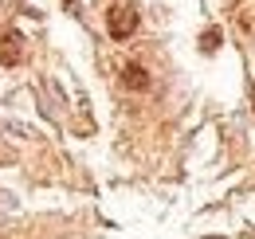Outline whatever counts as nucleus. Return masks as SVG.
<instances>
[{"label":"nucleus","mask_w":255,"mask_h":239,"mask_svg":"<svg viewBox=\"0 0 255 239\" xmlns=\"http://www.w3.org/2000/svg\"><path fill=\"white\" fill-rule=\"evenodd\" d=\"M220 47V31L212 28V31H204V51H216Z\"/></svg>","instance_id":"20e7f679"},{"label":"nucleus","mask_w":255,"mask_h":239,"mask_svg":"<svg viewBox=\"0 0 255 239\" xmlns=\"http://www.w3.org/2000/svg\"><path fill=\"white\" fill-rule=\"evenodd\" d=\"M106 28H110L114 39H126V35H133V28H137V12H133L129 4H114V8L106 12Z\"/></svg>","instance_id":"f257e3e1"},{"label":"nucleus","mask_w":255,"mask_h":239,"mask_svg":"<svg viewBox=\"0 0 255 239\" xmlns=\"http://www.w3.org/2000/svg\"><path fill=\"white\" fill-rule=\"evenodd\" d=\"M122 83H126L129 90H145L149 87V75H145L137 63H126V67H122Z\"/></svg>","instance_id":"7ed1b4c3"},{"label":"nucleus","mask_w":255,"mask_h":239,"mask_svg":"<svg viewBox=\"0 0 255 239\" xmlns=\"http://www.w3.org/2000/svg\"><path fill=\"white\" fill-rule=\"evenodd\" d=\"M24 59V43L20 35H0V67H12V63Z\"/></svg>","instance_id":"f03ea898"}]
</instances>
